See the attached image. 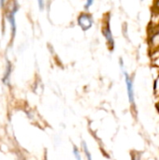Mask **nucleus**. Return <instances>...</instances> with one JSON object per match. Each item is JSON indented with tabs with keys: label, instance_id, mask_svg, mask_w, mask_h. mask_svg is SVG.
Segmentation results:
<instances>
[{
	"label": "nucleus",
	"instance_id": "nucleus-1",
	"mask_svg": "<svg viewBox=\"0 0 159 160\" xmlns=\"http://www.w3.org/2000/svg\"><path fill=\"white\" fill-rule=\"evenodd\" d=\"M124 75L126 79V83H127V95H128V99L131 104H134V87H133V82L132 79L128 76V74L124 70Z\"/></svg>",
	"mask_w": 159,
	"mask_h": 160
},
{
	"label": "nucleus",
	"instance_id": "nucleus-2",
	"mask_svg": "<svg viewBox=\"0 0 159 160\" xmlns=\"http://www.w3.org/2000/svg\"><path fill=\"white\" fill-rule=\"evenodd\" d=\"M79 23L83 30H87L92 26V19L87 14H82L79 18Z\"/></svg>",
	"mask_w": 159,
	"mask_h": 160
},
{
	"label": "nucleus",
	"instance_id": "nucleus-6",
	"mask_svg": "<svg viewBox=\"0 0 159 160\" xmlns=\"http://www.w3.org/2000/svg\"><path fill=\"white\" fill-rule=\"evenodd\" d=\"M92 4H93V1H88L87 4H86V8H88V7H89L90 5H92Z\"/></svg>",
	"mask_w": 159,
	"mask_h": 160
},
{
	"label": "nucleus",
	"instance_id": "nucleus-5",
	"mask_svg": "<svg viewBox=\"0 0 159 160\" xmlns=\"http://www.w3.org/2000/svg\"><path fill=\"white\" fill-rule=\"evenodd\" d=\"M74 154H75V156H76V158H77V159H78V160H81V158H80V155H79V153H78V151H77V149H75V150H74Z\"/></svg>",
	"mask_w": 159,
	"mask_h": 160
},
{
	"label": "nucleus",
	"instance_id": "nucleus-3",
	"mask_svg": "<svg viewBox=\"0 0 159 160\" xmlns=\"http://www.w3.org/2000/svg\"><path fill=\"white\" fill-rule=\"evenodd\" d=\"M105 30H106V31H105V36H106V38H107V39H108L109 43H111L112 45H113V39H112V33H111V31H110L109 26H107V28H106Z\"/></svg>",
	"mask_w": 159,
	"mask_h": 160
},
{
	"label": "nucleus",
	"instance_id": "nucleus-4",
	"mask_svg": "<svg viewBox=\"0 0 159 160\" xmlns=\"http://www.w3.org/2000/svg\"><path fill=\"white\" fill-rule=\"evenodd\" d=\"M84 150H85V154H86V156H87V158H88V160H92L91 159V156H90V154H89V152H88V150H87V148H86L85 144H84Z\"/></svg>",
	"mask_w": 159,
	"mask_h": 160
}]
</instances>
